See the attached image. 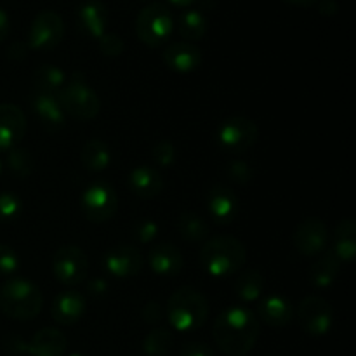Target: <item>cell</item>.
<instances>
[{"mask_svg": "<svg viewBox=\"0 0 356 356\" xmlns=\"http://www.w3.org/2000/svg\"><path fill=\"white\" fill-rule=\"evenodd\" d=\"M153 162L160 167V169H169L176 162V146L169 141V139H162V141L156 143L152 149Z\"/></svg>", "mask_w": 356, "mask_h": 356, "instance_id": "obj_34", "label": "cell"}, {"mask_svg": "<svg viewBox=\"0 0 356 356\" xmlns=\"http://www.w3.org/2000/svg\"><path fill=\"white\" fill-rule=\"evenodd\" d=\"M330 250L341 263H353L356 256V225L353 219H343L336 226Z\"/></svg>", "mask_w": 356, "mask_h": 356, "instance_id": "obj_24", "label": "cell"}, {"mask_svg": "<svg viewBox=\"0 0 356 356\" xmlns=\"http://www.w3.org/2000/svg\"><path fill=\"white\" fill-rule=\"evenodd\" d=\"M26 134V115L17 104L0 103V152L16 148Z\"/></svg>", "mask_w": 356, "mask_h": 356, "instance_id": "obj_15", "label": "cell"}, {"mask_svg": "<svg viewBox=\"0 0 356 356\" xmlns=\"http://www.w3.org/2000/svg\"><path fill=\"white\" fill-rule=\"evenodd\" d=\"M132 235L139 243L146 245V243L153 242L159 235V225L153 219H139L132 228Z\"/></svg>", "mask_w": 356, "mask_h": 356, "instance_id": "obj_37", "label": "cell"}, {"mask_svg": "<svg viewBox=\"0 0 356 356\" xmlns=\"http://www.w3.org/2000/svg\"><path fill=\"white\" fill-rule=\"evenodd\" d=\"M165 2L170 3V6H174V7H179V9H184V7L193 6L197 0H165Z\"/></svg>", "mask_w": 356, "mask_h": 356, "instance_id": "obj_46", "label": "cell"}, {"mask_svg": "<svg viewBox=\"0 0 356 356\" xmlns=\"http://www.w3.org/2000/svg\"><path fill=\"white\" fill-rule=\"evenodd\" d=\"M86 313V299L80 292L65 291L56 296L51 306L52 320L59 325H73Z\"/></svg>", "mask_w": 356, "mask_h": 356, "instance_id": "obj_21", "label": "cell"}, {"mask_svg": "<svg viewBox=\"0 0 356 356\" xmlns=\"http://www.w3.org/2000/svg\"><path fill=\"white\" fill-rule=\"evenodd\" d=\"M316 7H318V13L322 14L323 17L336 16L337 10H339L337 0H318V2H316Z\"/></svg>", "mask_w": 356, "mask_h": 356, "instance_id": "obj_41", "label": "cell"}, {"mask_svg": "<svg viewBox=\"0 0 356 356\" xmlns=\"http://www.w3.org/2000/svg\"><path fill=\"white\" fill-rule=\"evenodd\" d=\"M207 316V299L197 289L181 287L167 301V320L177 332H195L204 325Z\"/></svg>", "mask_w": 356, "mask_h": 356, "instance_id": "obj_4", "label": "cell"}, {"mask_svg": "<svg viewBox=\"0 0 356 356\" xmlns=\"http://www.w3.org/2000/svg\"><path fill=\"white\" fill-rule=\"evenodd\" d=\"M23 211V202L14 191L0 193V222H10L19 218Z\"/></svg>", "mask_w": 356, "mask_h": 356, "instance_id": "obj_33", "label": "cell"}, {"mask_svg": "<svg viewBox=\"0 0 356 356\" xmlns=\"http://www.w3.org/2000/svg\"><path fill=\"white\" fill-rule=\"evenodd\" d=\"M329 245V229L318 218H308L296 228L294 247L302 256H318Z\"/></svg>", "mask_w": 356, "mask_h": 356, "instance_id": "obj_13", "label": "cell"}, {"mask_svg": "<svg viewBox=\"0 0 356 356\" xmlns=\"http://www.w3.org/2000/svg\"><path fill=\"white\" fill-rule=\"evenodd\" d=\"M80 160L89 172H103L111 163L110 146L103 139H90L83 145Z\"/></svg>", "mask_w": 356, "mask_h": 356, "instance_id": "obj_25", "label": "cell"}, {"mask_svg": "<svg viewBox=\"0 0 356 356\" xmlns=\"http://www.w3.org/2000/svg\"><path fill=\"white\" fill-rule=\"evenodd\" d=\"M0 176H2V162H0Z\"/></svg>", "mask_w": 356, "mask_h": 356, "instance_id": "obj_47", "label": "cell"}, {"mask_svg": "<svg viewBox=\"0 0 356 356\" xmlns=\"http://www.w3.org/2000/svg\"><path fill=\"white\" fill-rule=\"evenodd\" d=\"M89 271V259L86 252L76 245H65L56 250L52 257V273L63 285H79L86 280Z\"/></svg>", "mask_w": 356, "mask_h": 356, "instance_id": "obj_10", "label": "cell"}, {"mask_svg": "<svg viewBox=\"0 0 356 356\" xmlns=\"http://www.w3.org/2000/svg\"><path fill=\"white\" fill-rule=\"evenodd\" d=\"M214 341L228 356H245L259 339V320L245 306L225 309L214 322Z\"/></svg>", "mask_w": 356, "mask_h": 356, "instance_id": "obj_1", "label": "cell"}, {"mask_svg": "<svg viewBox=\"0 0 356 356\" xmlns=\"http://www.w3.org/2000/svg\"><path fill=\"white\" fill-rule=\"evenodd\" d=\"M87 291H89L90 296H96V298L106 296L108 282L103 280V278H94L92 282H89V284H87Z\"/></svg>", "mask_w": 356, "mask_h": 356, "instance_id": "obj_42", "label": "cell"}, {"mask_svg": "<svg viewBox=\"0 0 356 356\" xmlns=\"http://www.w3.org/2000/svg\"><path fill=\"white\" fill-rule=\"evenodd\" d=\"M65 113L72 115L76 120H92L101 110V101L96 90L87 83L86 76L80 72H73L66 79L65 87L58 96Z\"/></svg>", "mask_w": 356, "mask_h": 356, "instance_id": "obj_5", "label": "cell"}, {"mask_svg": "<svg viewBox=\"0 0 356 356\" xmlns=\"http://www.w3.org/2000/svg\"><path fill=\"white\" fill-rule=\"evenodd\" d=\"M162 59L172 72L191 73L202 65V51L191 42H174L163 49Z\"/></svg>", "mask_w": 356, "mask_h": 356, "instance_id": "obj_18", "label": "cell"}, {"mask_svg": "<svg viewBox=\"0 0 356 356\" xmlns=\"http://www.w3.org/2000/svg\"><path fill=\"white\" fill-rule=\"evenodd\" d=\"M76 26L86 37L99 40L106 33L108 9L101 0H83L76 7Z\"/></svg>", "mask_w": 356, "mask_h": 356, "instance_id": "obj_16", "label": "cell"}, {"mask_svg": "<svg viewBox=\"0 0 356 356\" xmlns=\"http://www.w3.org/2000/svg\"><path fill=\"white\" fill-rule=\"evenodd\" d=\"M141 316L146 323H149V325H155V323H159L160 320H162L163 312H162V308H160L159 302L152 301V302H148L145 308H143Z\"/></svg>", "mask_w": 356, "mask_h": 356, "instance_id": "obj_40", "label": "cell"}, {"mask_svg": "<svg viewBox=\"0 0 356 356\" xmlns=\"http://www.w3.org/2000/svg\"><path fill=\"white\" fill-rule=\"evenodd\" d=\"M143 256L132 245H118L108 250L104 256V270L110 277L127 280L134 278L143 270Z\"/></svg>", "mask_w": 356, "mask_h": 356, "instance_id": "obj_14", "label": "cell"}, {"mask_svg": "<svg viewBox=\"0 0 356 356\" xmlns=\"http://www.w3.org/2000/svg\"><path fill=\"white\" fill-rule=\"evenodd\" d=\"M26 47L28 45H24L23 42H14L7 49V58L14 59V61H21V59L26 58Z\"/></svg>", "mask_w": 356, "mask_h": 356, "instance_id": "obj_43", "label": "cell"}, {"mask_svg": "<svg viewBox=\"0 0 356 356\" xmlns=\"http://www.w3.org/2000/svg\"><path fill=\"white\" fill-rule=\"evenodd\" d=\"M172 350V334L165 327H156L143 341L145 356H169Z\"/></svg>", "mask_w": 356, "mask_h": 356, "instance_id": "obj_31", "label": "cell"}, {"mask_svg": "<svg viewBox=\"0 0 356 356\" xmlns=\"http://www.w3.org/2000/svg\"><path fill=\"white\" fill-rule=\"evenodd\" d=\"M125 44H124V38L118 37L117 33H104L103 37L99 38V51L103 52L104 56L108 58H117L124 52Z\"/></svg>", "mask_w": 356, "mask_h": 356, "instance_id": "obj_38", "label": "cell"}, {"mask_svg": "<svg viewBox=\"0 0 356 356\" xmlns=\"http://www.w3.org/2000/svg\"><path fill=\"white\" fill-rule=\"evenodd\" d=\"M70 356H86V355H79V353H75V355H70Z\"/></svg>", "mask_w": 356, "mask_h": 356, "instance_id": "obj_48", "label": "cell"}, {"mask_svg": "<svg viewBox=\"0 0 356 356\" xmlns=\"http://www.w3.org/2000/svg\"><path fill=\"white\" fill-rule=\"evenodd\" d=\"M83 216L92 222H106L118 209V197L113 188L103 181H96L83 190L80 197Z\"/></svg>", "mask_w": 356, "mask_h": 356, "instance_id": "obj_8", "label": "cell"}, {"mask_svg": "<svg viewBox=\"0 0 356 356\" xmlns=\"http://www.w3.org/2000/svg\"><path fill=\"white\" fill-rule=\"evenodd\" d=\"M65 334L54 327L40 329L28 343L24 341L13 339L7 341V350L13 353H28L30 356H63L66 351Z\"/></svg>", "mask_w": 356, "mask_h": 356, "instance_id": "obj_12", "label": "cell"}, {"mask_svg": "<svg viewBox=\"0 0 356 356\" xmlns=\"http://www.w3.org/2000/svg\"><path fill=\"white\" fill-rule=\"evenodd\" d=\"M19 270V257L13 247L0 243V277L10 278Z\"/></svg>", "mask_w": 356, "mask_h": 356, "instance_id": "obj_35", "label": "cell"}, {"mask_svg": "<svg viewBox=\"0 0 356 356\" xmlns=\"http://www.w3.org/2000/svg\"><path fill=\"white\" fill-rule=\"evenodd\" d=\"M9 30H10V21H9V16H7L6 10L0 7V42H3L7 38V35H9Z\"/></svg>", "mask_w": 356, "mask_h": 356, "instance_id": "obj_44", "label": "cell"}, {"mask_svg": "<svg viewBox=\"0 0 356 356\" xmlns=\"http://www.w3.org/2000/svg\"><path fill=\"white\" fill-rule=\"evenodd\" d=\"M149 268L159 277H176L183 270V254L172 243H159L148 254Z\"/></svg>", "mask_w": 356, "mask_h": 356, "instance_id": "obj_20", "label": "cell"}, {"mask_svg": "<svg viewBox=\"0 0 356 356\" xmlns=\"http://www.w3.org/2000/svg\"><path fill=\"white\" fill-rule=\"evenodd\" d=\"M7 167H9L10 174L16 176L17 179H26L31 172H33V156L26 148H13L7 152L6 159Z\"/></svg>", "mask_w": 356, "mask_h": 356, "instance_id": "obj_32", "label": "cell"}, {"mask_svg": "<svg viewBox=\"0 0 356 356\" xmlns=\"http://www.w3.org/2000/svg\"><path fill=\"white\" fill-rule=\"evenodd\" d=\"M226 174H228L229 179L233 181L235 184H249L254 177V170L252 167L249 165L243 160H233V162L228 163L226 167Z\"/></svg>", "mask_w": 356, "mask_h": 356, "instance_id": "obj_36", "label": "cell"}, {"mask_svg": "<svg viewBox=\"0 0 356 356\" xmlns=\"http://www.w3.org/2000/svg\"><path fill=\"white\" fill-rule=\"evenodd\" d=\"M298 318L308 336L322 337L332 329L334 309L330 302L320 296H308L299 302Z\"/></svg>", "mask_w": 356, "mask_h": 356, "instance_id": "obj_11", "label": "cell"}, {"mask_svg": "<svg viewBox=\"0 0 356 356\" xmlns=\"http://www.w3.org/2000/svg\"><path fill=\"white\" fill-rule=\"evenodd\" d=\"M33 79L38 92L51 94V96H59V92H61V89L66 83L65 72L56 65L38 66Z\"/></svg>", "mask_w": 356, "mask_h": 356, "instance_id": "obj_29", "label": "cell"}, {"mask_svg": "<svg viewBox=\"0 0 356 356\" xmlns=\"http://www.w3.org/2000/svg\"><path fill=\"white\" fill-rule=\"evenodd\" d=\"M65 38V21L54 10H42L31 21L28 47L33 51H52Z\"/></svg>", "mask_w": 356, "mask_h": 356, "instance_id": "obj_9", "label": "cell"}, {"mask_svg": "<svg viewBox=\"0 0 356 356\" xmlns=\"http://www.w3.org/2000/svg\"><path fill=\"white\" fill-rule=\"evenodd\" d=\"M238 198L226 184H214L207 193V211L219 225H229L238 214Z\"/></svg>", "mask_w": 356, "mask_h": 356, "instance_id": "obj_17", "label": "cell"}, {"mask_svg": "<svg viewBox=\"0 0 356 356\" xmlns=\"http://www.w3.org/2000/svg\"><path fill=\"white\" fill-rule=\"evenodd\" d=\"M181 356H214L211 346L205 343H198V341H191V343H184L181 348Z\"/></svg>", "mask_w": 356, "mask_h": 356, "instance_id": "obj_39", "label": "cell"}, {"mask_svg": "<svg viewBox=\"0 0 356 356\" xmlns=\"http://www.w3.org/2000/svg\"><path fill=\"white\" fill-rule=\"evenodd\" d=\"M263 291H264V278L263 275H261V271L254 270V268L245 270L238 278H236L235 294L242 302L259 301Z\"/></svg>", "mask_w": 356, "mask_h": 356, "instance_id": "obj_28", "label": "cell"}, {"mask_svg": "<svg viewBox=\"0 0 356 356\" xmlns=\"http://www.w3.org/2000/svg\"><path fill=\"white\" fill-rule=\"evenodd\" d=\"M257 136H259V129L254 124V120L240 117V115L226 118L216 132L219 148L232 155H242L249 152L257 141Z\"/></svg>", "mask_w": 356, "mask_h": 356, "instance_id": "obj_7", "label": "cell"}, {"mask_svg": "<svg viewBox=\"0 0 356 356\" xmlns=\"http://www.w3.org/2000/svg\"><path fill=\"white\" fill-rule=\"evenodd\" d=\"M129 188L136 197L149 200L162 193L163 179L153 167L138 165L129 172Z\"/></svg>", "mask_w": 356, "mask_h": 356, "instance_id": "obj_22", "label": "cell"}, {"mask_svg": "<svg viewBox=\"0 0 356 356\" xmlns=\"http://www.w3.org/2000/svg\"><path fill=\"white\" fill-rule=\"evenodd\" d=\"M341 261L334 256L332 250L329 252H323L322 257L316 261L312 266L309 271V278H312V284L318 289H327L336 282L337 273H339Z\"/></svg>", "mask_w": 356, "mask_h": 356, "instance_id": "obj_26", "label": "cell"}, {"mask_svg": "<svg viewBox=\"0 0 356 356\" xmlns=\"http://www.w3.org/2000/svg\"><path fill=\"white\" fill-rule=\"evenodd\" d=\"M259 318L270 327H287L294 318V308H292L291 301L280 294L268 296V298L261 299L259 306Z\"/></svg>", "mask_w": 356, "mask_h": 356, "instance_id": "obj_23", "label": "cell"}, {"mask_svg": "<svg viewBox=\"0 0 356 356\" xmlns=\"http://www.w3.org/2000/svg\"><path fill=\"white\" fill-rule=\"evenodd\" d=\"M44 296L33 282L10 277L0 289V309L13 320H31L42 312Z\"/></svg>", "mask_w": 356, "mask_h": 356, "instance_id": "obj_3", "label": "cell"}, {"mask_svg": "<svg viewBox=\"0 0 356 356\" xmlns=\"http://www.w3.org/2000/svg\"><path fill=\"white\" fill-rule=\"evenodd\" d=\"M174 33V16L163 2L148 3L136 17V35L148 47H162Z\"/></svg>", "mask_w": 356, "mask_h": 356, "instance_id": "obj_6", "label": "cell"}, {"mask_svg": "<svg viewBox=\"0 0 356 356\" xmlns=\"http://www.w3.org/2000/svg\"><path fill=\"white\" fill-rule=\"evenodd\" d=\"M245 259V245L235 236H216L207 240L200 252L202 268L214 278H228L238 273Z\"/></svg>", "mask_w": 356, "mask_h": 356, "instance_id": "obj_2", "label": "cell"}, {"mask_svg": "<svg viewBox=\"0 0 356 356\" xmlns=\"http://www.w3.org/2000/svg\"><path fill=\"white\" fill-rule=\"evenodd\" d=\"M177 232L188 242H202L209 235V225L202 216L184 211L177 218Z\"/></svg>", "mask_w": 356, "mask_h": 356, "instance_id": "obj_30", "label": "cell"}, {"mask_svg": "<svg viewBox=\"0 0 356 356\" xmlns=\"http://www.w3.org/2000/svg\"><path fill=\"white\" fill-rule=\"evenodd\" d=\"M31 108L40 120L42 127L47 132H58L65 127V110L59 103L58 96L45 92H35L31 97Z\"/></svg>", "mask_w": 356, "mask_h": 356, "instance_id": "obj_19", "label": "cell"}, {"mask_svg": "<svg viewBox=\"0 0 356 356\" xmlns=\"http://www.w3.org/2000/svg\"><path fill=\"white\" fill-rule=\"evenodd\" d=\"M284 2L291 3V6H296V7H312V6H316L318 0H284Z\"/></svg>", "mask_w": 356, "mask_h": 356, "instance_id": "obj_45", "label": "cell"}, {"mask_svg": "<svg viewBox=\"0 0 356 356\" xmlns=\"http://www.w3.org/2000/svg\"><path fill=\"white\" fill-rule=\"evenodd\" d=\"M177 31L184 42H198L207 33V17L198 9H188L177 19Z\"/></svg>", "mask_w": 356, "mask_h": 356, "instance_id": "obj_27", "label": "cell"}]
</instances>
